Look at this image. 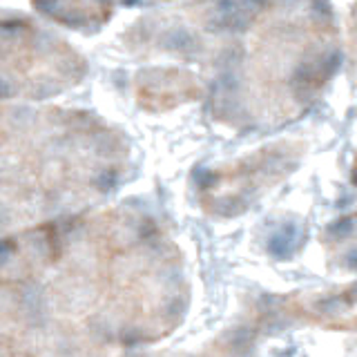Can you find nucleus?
<instances>
[{
    "instance_id": "1",
    "label": "nucleus",
    "mask_w": 357,
    "mask_h": 357,
    "mask_svg": "<svg viewBox=\"0 0 357 357\" xmlns=\"http://www.w3.org/2000/svg\"><path fill=\"white\" fill-rule=\"evenodd\" d=\"M183 257L154 217L128 208L0 237V357H126L188 310Z\"/></svg>"
},
{
    "instance_id": "4",
    "label": "nucleus",
    "mask_w": 357,
    "mask_h": 357,
    "mask_svg": "<svg viewBox=\"0 0 357 357\" xmlns=\"http://www.w3.org/2000/svg\"><path fill=\"white\" fill-rule=\"evenodd\" d=\"M346 52H349L351 65L357 74V5L351 9L349 20H346Z\"/></svg>"
},
{
    "instance_id": "3",
    "label": "nucleus",
    "mask_w": 357,
    "mask_h": 357,
    "mask_svg": "<svg viewBox=\"0 0 357 357\" xmlns=\"http://www.w3.org/2000/svg\"><path fill=\"white\" fill-rule=\"evenodd\" d=\"M105 123L61 109L0 107V237L87 212L121 181Z\"/></svg>"
},
{
    "instance_id": "2",
    "label": "nucleus",
    "mask_w": 357,
    "mask_h": 357,
    "mask_svg": "<svg viewBox=\"0 0 357 357\" xmlns=\"http://www.w3.org/2000/svg\"><path fill=\"white\" fill-rule=\"evenodd\" d=\"M210 0L204 18L217 52L215 107L234 121L279 126L310 109L342 61L328 0Z\"/></svg>"
},
{
    "instance_id": "5",
    "label": "nucleus",
    "mask_w": 357,
    "mask_h": 357,
    "mask_svg": "<svg viewBox=\"0 0 357 357\" xmlns=\"http://www.w3.org/2000/svg\"><path fill=\"white\" fill-rule=\"evenodd\" d=\"M351 178H353V183L357 188V156H355V163H353V172H351Z\"/></svg>"
}]
</instances>
